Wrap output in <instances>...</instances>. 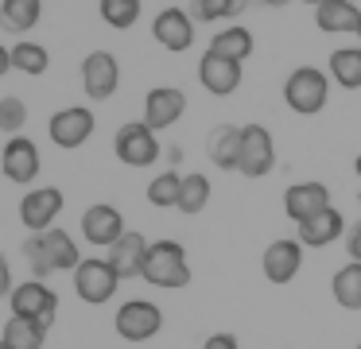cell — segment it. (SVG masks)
Returning <instances> with one entry per match:
<instances>
[{"label": "cell", "mask_w": 361, "mask_h": 349, "mask_svg": "<svg viewBox=\"0 0 361 349\" xmlns=\"http://www.w3.org/2000/svg\"><path fill=\"white\" fill-rule=\"evenodd\" d=\"M24 256L32 264V279H47L51 271H74L82 264L78 240L66 229H47V233H32L24 240Z\"/></svg>", "instance_id": "cell-1"}, {"label": "cell", "mask_w": 361, "mask_h": 349, "mask_svg": "<svg viewBox=\"0 0 361 349\" xmlns=\"http://www.w3.org/2000/svg\"><path fill=\"white\" fill-rule=\"evenodd\" d=\"M140 279H148L159 291H179V287L190 283V260L187 248L179 240H152L148 256H144V271Z\"/></svg>", "instance_id": "cell-2"}, {"label": "cell", "mask_w": 361, "mask_h": 349, "mask_svg": "<svg viewBox=\"0 0 361 349\" xmlns=\"http://www.w3.org/2000/svg\"><path fill=\"white\" fill-rule=\"evenodd\" d=\"M283 101H288L291 113L299 116H314L326 109L330 101V74L319 66H295L283 82Z\"/></svg>", "instance_id": "cell-3"}, {"label": "cell", "mask_w": 361, "mask_h": 349, "mask_svg": "<svg viewBox=\"0 0 361 349\" xmlns=\"http://www.w3.org/2000/svg\"><path fill=\"white\" fill-rule=\"evenodd\" d=\"M8 307H12V318H24V322H35L39 330H51L59 314V295L43 279H24L8 295Z\"/></svg>", "instance_id": "cell-4"}, {"label": "cell", "mask_w": 361, "mask_h": 349, "mask_svg": "<svg viewBox=\"0 0 361 349\" xmlns=\"http://www.w3.org/2000/svg\"><path fill=\"white\" fill-rule=\"evenodd\" d=\"M113 152L125 167H152L159 159V132H152L144 121H128L113 136Z\"/></svg>", "instance_id": "cell-5"}, {"label": "cell", "mask_w": 361, "mask_h": 349, "mask_svg": "<svg viewBox=\"0 0 361 349\" xmlns=\"http://www.w3.org/2000/svg\"><path fill=\"white\" fill-rule=\"evenodd\" d=\"M117 283H121V276L113 271V264L105 260V256H90V260H82L78 268H74V291H78V299L90 302V307L109 302L113 295H117Z\"/></svg>", "instance_id": "cell-6"}, {"label": "cell", "mask_w": 361, "mask_h": 349, "mask_svg": "<svg viewBox=\"0 0 361 349\" xmlns=\"http://www.w3.org/2000/svg\"><path fill=\"white\" fill-rule=\"evenodd\" d=\"M272 167H276L272 132H268L264 124H245L241 128V159H237V171H241L245 178H264Z\"/></svg>", "instance_id": "cell-7"}, {"label": "cell", "mask_w": 361, "mask_h": 349, "mask_svg": "<svg viewBox=\"0 0 361 349\" xmlns=\"http://www.w3.org/2000/svg\"><path fill=\"white\" fill-rule=\"evenodd\" d=\"M94 128H97V116H94V109H86V105H66L47 121V136L55 140L59 147H66V152L86 144V140L94 136Z\"/></svg>", "instance_id": "cell-8"}, {"label": "cell", "mask_w": 361, "mask_h": 349, "mask_svg": "<svg viewBox=\"0 0 361 349\" xmlns=\"http://www.w3.org/2000/svg\"><path fill=\"white\" fill-rule=\"evenodd\" d=\"M113 326H117V333L125 341H152L159 330H164V310H159L156 302H148V299H128L125 307L117 310Z\"/></svg>", "instance_id": "cell-9"}, {"label": "cell", "mask_w": 361, "mask_h": 349, "mask_svg": "<svg viewBox=\"0 0 361 349\" xmlns=\"http://www.w3.org/2000/svg\"><path fill=\"white\" fill-rule=\"evenodd\" d=\"M66 198L59 186H35L20 198V221H24L27 233H47L55 229V217L63 214Z\"/></svg>", "instance_id": "cell-10"}, {"label": "cell", "mask_w": 361, "mask_h": 349, "mask_svg": "<svg viewBox=\"0 0 361 349\" xmlns=\"http://www.w3.org/2000/svg\"><path fill=\"white\" fill-rule=\"evenodd\" d=\"M39 167H43V155L35 147V140L27 136H12L0 152V171L8 183H20V186H32L39 178Z\"/></svg>", "instance_id": "cell-11"}, {"label": "cell", "mask_w": 361, "mask_h": 349, "mask_svg": "<svg viewBox=\"0 0 361 349\" xmlns=\"http://www.w3.org/2000/svg\"><path fill=\"white\" fill-rule=\"evenodd\" d=\"M121 85V66L109 51H94L82 59V90L90 101H109Z\"/></svg>", "instance_id": "cell-12"}, {"label": "cell", "mask_w": 361, "mask_h": 349, "mask_svg": "<svg viewBox=\"0 0 361 349\" xmlns=\"http://www.w3.org/2000/svg\"><path fill=\"white\" fill-rule=\"evenodd\" d=\"M260 268H264V279L276 287L291 283V279L299 276V268H303V245L291 237H280L272 240V245L264 248V256H260Z\"/></svg>", "instance_id": "cell-13"}, {"label": "cell", "mask_w": 361, "mask_h": 349, "mask_svg": "<svg viewBox=\"0 0 361 349\" xmlns=\"http://www.w3.org/2000/svg\"><path fill=\"white\" fill-rule=\"evenodd\" d=\"M183 113H187V93L175 90V85H156L144 97V124L152 132L171 128L175 121H183Z\"/></svg>", "instance_id": "cell-14"}, {"label": "cell", "mask_w": 361, "mask_h": 349, "mask_svg": "<svg viewBox=\"0 0 361 349\" xmlns=\"http://www.w3.org/2000/svg\"><path fill=\"white\" fill-rule=\"evenodd\" d=\"M125 233V217H121L117 206L109 202H94V206L82 214V237L90 240L94 248H113Z\"/></svg>", "instance_id": "cell-15"}, {"label": "cell", "mask_w": 361, "mask_h": 349, "mask_svg": "<svg viewBox=\"0 0 361 349\" xmlns=\"http://www.w3.org/2000/svg\"><path fill=\"white\" fill-rule=\"evenodd\" d=\"M152 35L164 51H190L195 47V16L183 12V8H164V12L152 20Z\"/></svg>", "instance_id": "cell-16"}, {"label": "cell", "mask_w": 361, "mask_h": 349, "mask_svg": "<svg viewBox=\"0 0 361 349\" xmlns=\"http://www.w3.org/2000/svg\"><path fill=\"white\" fill-rule=\"evenodd\" d=\"M148 245H152V240L144 237V233L125 229L117 245L105 248V260L113 264V271H117L121 279H136V276L144 271V256H148Z\"/></svg>", "instance_id": "cell-17"}, {"label": "cell", "mask_w": 361, "mask_h": 349, "mask_svg": "<svg viewBox=\"0 0 361 349\" xmlns=\"http://www.w3.org/2000/svg\"><path fill=\"white\" fill-rule=\"evenodd\" d=\"M198 82H202V90H210L214 97H229V93L241 85V62L206 51L202 59H198Z\"/></svg>", "instance_id": "cell-18"}, {"label": "cell", "mask_w": 361, "mask_h": 349, "mask_svg": "<svg viewBox=\"0 0 361 349\" xmlns=\"http://www.w3.org/2000/svg\"><path fill=\"white\" fill-rule=\"evenodd\" d=\"M326 206H330L326 183H291L288 190H283V214L295 225L307 221V217H314V214H322Z\"/></svg>", "instance_id": "cell-19"}, {"label": "cell", "mask_w": 361, "mask_h": 349, "mask_svg": "<svg viewBox=\"0 0 361 349\" xmlns=\"http://www.w3.org/2000/svg\"><path fill=\"white\" fill-rule=\"evenodd\" d=\"M342 233H345V217L338 214L334 206H326L322 214L299 221V237H295V240H299L303 248H326V245H334Z\"/></svg>", "instance_id": "cell-20"}, {"label": "cell", "mask_w": 361, "mask_h": 349, "mask_svg": "<svg viewBox=\"0 0 361 349\" xmlns=\"http://www.w3.org/2000/svg\"><path fill=\"white\" fill-rule=\"evenodd\" d=\"M314 23H319V31H326V35H353L361 23V8L353 4V0H322L319 8H314Z\"/></svg>", "instance_id": "cell-21"}, {"label": "cell", "mask_w": 361, "mask_h": 349, "mask_svg": "<svg viewBox=\"0 0 361 349\" xmlns=\"http://www.w3.org/2000/svg\"><path fill=\"white\" fill-rule=\"evenodd\" d=\"M206 155L218 171H237V159H241V128L237 124H218L206 140Z\"/></svg>", "instance_id": "cell-22"}, {"label": "cell", "mask_w": 361, "mask_h": 349, "mask_svg": "<svg viewBox=\"0 0 361 349\" xmlns=\"http://www.w3.org/2000/svg\"><path fill=\"white\" fill-rule=\"evenodd\" d=\"M43 16V0H0V27L12 35H24L39 23Z\"/></svg>", "instance_id": "cell-23"}, {"label": "cell", "mask_w": 361, "mask_h": 349, "mask_svg": "<svg viewBox=\"0 0 361 349\" xmlns=\"http://www.w3.org/2000/svg\"><path fill=\"white\" fill-rule=\"evenodd\" d=\"M330 295H334V302L342 310H361V264L357 260L342 264V268L334 271V279H330Z\"/></svg>", "instance_id": "cell-24"}, {"label": "cell", "mask_w": 361, "mask_h": 349, "mask_svg": "<svg viewBox=\"0 0 361 349\" xmlns=\"http://www.w3.org/2000/svg\"><path fill=\"white\" fill-rule=\"evenodd\" d=\"M210 51L221 54V59L245 62V59L252 54V31L241 27V23H229V27H221L218 35L210 39Z\"/></svg>", "instance_id": "cell-25"}, {"label": "cell", "mask_w": 361, "mask_h": 349, "mask_svg": "<svg viewBox=\"0 0 361 349\" xmlns=\"http://www.w3.org/2000/svg\"><path fill=\"white\" fill-rule=\"evenodd\" d=\"M330 82H338L342 90H361V47H338L330 54Z\"/></svg>", "instance_id": "cell-26"}, {"label": "cell", "mask_w": 361, "mask_h": 349, "mask_svg": "<svg viewBox=\"0 0 361 349\" xmlns=\"http://www.w3.org/2000/svg\"><path fill=\"white\" fill-rule=\"evenodd\" d=\"M43 338H47V330H39L35 322L8 318L4 333H0V349H43Z\"/></svg>", "instance_id": "cell-27"}, {"label": "cell", "mask_w": 361, "mask_h": 349, "mask_svg": "<svg viewBox=\"0 0 361 349\" xmlns=\"http://www.w3.org/2000/svg\"><path fill=\"white\" fill-rule=\"evenodd\" d=\"M47 66H51L47 47L32 43V39H20V43L12 47V70H20V74H27V78H39V74H47Z\"/></svg>", "instance_id": "cell-28"}, {"label": "cell", "mask_w": 361, "mask_h": 349, "mask_svg": "<svg viewBox=\"0 0 361 349\" xmlns=\"http://www.w3.org/2000/svg\"><path fill=\"white\" fill-rule=\"evenodd\" d=\"M206 202H210V178L202 171L183 175V190H179V206L175 209H183V214H202Z\"/></svg>", "instance_id": "cell-29"}, {"label": "cell", "mask_w": 361, "mask_h": 349, "mask_svg": "<svg viewBox=\"0 0 361 349\" xmlns=\"http://www.w3.org/2000/svg\"><path fill=\"white\" fill-rule=\"evenodd\" d=\"M179 190H183L179 171H159V175L148 183V202L156 209H171V206H179Z\"/></svg>", "instance_id": "cell-30"}, {"label": "cell", "mask_w": 361, "mask_h": 349, "mask_svg": "<svg viewBox=\"0 0 361 349\" xmlns=\"http://www.w3.org/2000/svg\"><path fill=\"white\" fill-rule=\"evenodd\" d=\"M245 8H249V0H195L190 16H195L198 23H218V20H233V16H241Z\"/></svg>", "instance_id": "cell-31"}, {"label": "cell", "mask_w": 361, "mask_h": 349, "mask_svg": "<svg viewBox=\"0 0 361 349\" xmlns=\"http://www.w3.org/2000/svg\"><path fill=\"white\" fill-rule=\"evenodd\" d=\"M102 20L109 23L113 31H128L136 20H140V0H102Z\"/></svg>", "instance_id": "cell-32"}, {"label": "cell", "mask_w": 361, "mask_h": 349, "mask_svg": "<svg viewBox=\"0 0 361 349\" xmlns=\"http://www.w3.org/2000/svg\"><path fill=\"white\" fill-rule=\"evenodd\" d=\"M27 124V105L20 97H0V132L4 136H20Z\"/></svg>", "instance_id": "cell-33"}, {"label": "cell", "mask_w": 361, "mask_h": 349, "mask_svg": "<svg viewBox=\"0 0 361 349\" xmlns=\"http://www.w3.org/2000/svg\"><path fill=\"white\" fill-rule=\"evenodd\" d=\"M345 252H350V260L361 264V221H353L350 233H345Z\"/></svg>", "instance_id": "cell-34"}, {"label": "cell", "mask_w": 361, "mask_h": 349, "mask_svg": "<svg viewBox=\"0 0 361 349\" xmlns=\"http://www.w3.org/2000/svg\"><path fill=\"white\" fill-rule=\"evenodd\" d=\"M202 349H241V345H237L233 333H210V338L202 341Z\"/></svg>", "instance_id": "cell-35"}, {"label": "cell", "mask_w": 361, "mask_h": 349, "mask_svg": "<svg viewBox=\"0 0 361 349\" xmlns=\"http://www.w3.org/2000/svg\"><path fill=\"white\" fill-rule=\"evenodd\" d=\"M12 291H16V283H12V268H8V260L0 256V299L12 295Z\"/></svg>", "instance_id": "cell-36"}, {"label": "cell", "mask_w": 361, "mask_h": 349, "mask_svg": "<svg viewBox=\"0 0 361 349\" xmlns=\"http://www.w3.org/2000/svg\"><path fill=\"white\" fill-rule=\"evenodd\" d=\"M8 70H12V47H4V43H0V78L8 74Z\"/></svg>", "instance_id": "cell-37"}, {"label": "cell", "mask_w": 361, "mask_h": 349, "mask_svg": "<svg viewBox=\"0 0 361 349\" xmlns=\"http://www.w3.org/2000/svg\"><path fill=\"white\" fill-rule=\"evenodd\" d=\"M260 4H268V8H283L288 0H260Z\"/></svg>", "instance_id": "cell-38"}, {"label": "cell", "mask_w": 361, "mask_h": 349, "mask_svg": "<svg viewBox=\"0 0 361 349\" xmlns=\"http://www.w3.org/2000/svg\"><path fill=\"white\" fill-rule=\"evenodd\" d=\"M353 171H357V178H361V155H357V159H353Z\"/></svg>", "instance_id": "cell-39"}, {"label": "cell", "mask_w": 361, "mask_h": 349, "mask_svg": "<svg viewBox=\"0 0 361 349\" xmlns=\"http://www.w3.org/2000/svg\"><path fill=\"white\" fill-rule=\"evenodd\" d=\"M303 4H311V8H319V4H322V0H303Z\"/></svg>", "instance_id": "cell-40"}, {"label": "cell", "mask_w": 361, "mask_h": 349, "mask_svg": "<svg viewBox=\"0 0 361 349\" xmlns=\"http://www.w3.org/2000/svg\"><path fill=\"white\" fill-rule=\"evenodd\" d=\"M353 35H357V43H361V23H357V31H353Z\"/></svg>", "instance_id": "cell-41"}, {"label": "cell", "mask_w": 361, "mask_h": 349, "mask_svg": "<svg viewBox=\"0 0 361 349\" xmlns=\"http://www.w3.org/2000/svg\"><path fill=\"white\" fill-rule=\"evenodd\" d=\"M357 202H361V194H357Z\"/></svg>", "instance_id": "cell-42"}, {"label": "cell", "mask_w": 361, "mask_h": 349, "mask_svg": "<svg viewBox=\"0 0 361 349\" xmlns=\"http://www.w3.org/2000/svg\"><path fill=\"white\" fill-rule=\"evenodd\" d=\"M357 349H361V341H357Z\"/></svg>", "instance_id": "cell-43"}]
</instances>
